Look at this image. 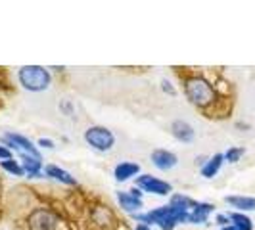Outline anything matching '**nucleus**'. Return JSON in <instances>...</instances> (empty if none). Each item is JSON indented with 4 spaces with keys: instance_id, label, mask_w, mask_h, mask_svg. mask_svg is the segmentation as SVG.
Segmentation results:
<instances>
[{
    "instance_id": "1a4fd4ad",
    "label": "nucleus",
    "mask_w": 255,
    "mask_h": 230,
    "mask_svg": "<svg viewBox=\"0 0 255 230\" xmlns=\"http://www.w3.org/2000/svg\"><path fill=\"white\" fill-rule=\"evenodd\" d=\"M213 211H215V205L209 204V202H194L186 223H190V225H205Z\"/></svg>"
},
{
    "instance_id": "ddd939ff",
    "label": "nucleus",
    "mask_w": 255,
    "mask_h": 230,
    "mask_svg": "<svg viewBox=\"0 0 255 230\" xmlns=\"http://www.w3.org/2000/svg\"><path fill=\"white\" fill-rule=\"evenodd\" d=\"M225 204H229L232 207V211L238 213H248V211H255V198L254 196H225Z\"/></svg>"
},
{
    "instance_id": "423d86ee",
    "label": "nucleus",
    "mask_w": 255,
    "mask_h": 230,
    "mask_svg": "<svg viewBox=\"0 0 255 230\" xmlns=\"http://www.w3.org/2000/svg\"><path fill=\"white\" fill-rule=\"evenodd\" d=\"M136 188H140L144 194H152L159 198H171L173 196V184L163 179H157L148 173H140L136 177Z\"/></svg>"
},
{
    "instance_id": "f8f14e48",
    "label": "nucleus",
    "mask_w": 255,
    "mask_h": 230,
    "mask_svg": "<svg viewBox=\"0 0 255 230\" xmlns=\"http://www.w3.org/2000/svg\"><path fill=\"white\" fill-rule=\"evenodd\" d=\"M44 175L48 177V179L56 180V182H60V184H65V186H77V179L69 173V171H65L62 169L60 165H54V163H48V165H44Z\"/></svg>"
},
{
    "instance_id": "f257e3e1",
    "label": "nucleus",
    "mask_w": 255,
    "mask_h": 230,
    "mask_svg": "<svg viewBox=\"0 0 255 230\" xmlns=\"http://www.w3.org/2000/svg\"><path fill=\"white\" fill-rule=\"evenodd\" d=\"M182 92L186 96V100L198 108V110H209L211 106L219 102L217 89L213 87V83L204 75H190L182 81Z\"/></svg>"
},
{
    "instance_id": "20e7f679",
    "label": "nucleus",
    "mask_w": 255,
    "mask_h": 230,
    "mask_svg": "<svg viewBox=\"0 0 255 230\" xmlns=\"http://www.w3.org/2000/svg\"><path fill=\"white\" fill-rule=\"evenodd\" d=\"M2 144H4L6 148H10L12 152L17 153L19 159H21V157H37V159H42L37 144L33 140H29L23 134H19V132H6V134L2 136Z\"/></svg>"
},
{
    "instance_id": "4468645a",
    "label": "nucleus",
    "mask_w": 255,
    "mask_h": 230,
    "mask_svg": "<svg viewBox=\"0 0 255 230\" xmlns=\"http://www.w3.org/2000/svg\"><path fill=\"white\" fill-rule=\"evenodd\" d=\"M223 165H225V155L223 153H213V155L207 157V161L204 165L200 167V173H202L204 179H213V177L219 175Z\"/></svg>"
},
{
    "instance_id": "aec40b11",
    "label": "nucleus",
    "mask_w": 255,
    "mask_h": 230,
    "mask_svg": "<svg viewBox=\"0 0 255 230\" xmlns=\"http://www.w3.org/2000/svg\"><path fill=\"white\" fill-rule=\"evenodd\" d=\"M37 146L38 148H42V150H54V140L52 138H38L37 140Z\"/></svg>"
},
{
    "instance_id": "39448f33",
    "label": "nucleus",
    "mask_w": 255,
    "mask_h": 230,
    "mask_svg": "<svg viewBox=\"0 0 255 230\" xmlns=\"http://www.w3.org/2000/svg\"><path fill=\"white\" fill-rule=\"evenodd\" d=\"M60 217L48 207H35L27 215V229L29 230H58Z\"/></svg>"
},
{
    "instance_id": "6ab92c4d",
    "label": "nucleus",
    "mask_w": 255,
    "mask_h": 230,
    "mask_svg": "<svg viewBox=\"0 0 255 230\" xmlns=\"http://www.w3.org/2000/svg\"><path fill=\"white\" fill-rule=\"evenodd\" d=\"M215 223L219 225V229H223V227H229V225H230L229 213H219V215H215Z\"/></svg>"
},
{
    "instance_id": "9d476101",
    "label": "nucleus",
    "mask_w": 255,
    "mask_h": 230,
    "mask_svg": "<svg viewBox=\"0 0 255 230\" xmlns=\"http://www.w3.org/2000/svg\"><path fill=\"white\" fill-rule=\"evenodd\" d=\"M169 130H171L173 138L182 142V144H190V142H194V138H196L194 127H192L188 121H184V119H175V121L171 123Z\"/></svg>"
},
{
    "instance_id": "6e6552de",
    "label": "nucleus",
    "mask_w": 255,
    "mask_h": 230,
    "mask_svg": "<svg viewBox=\"0 0 255 230\" xmlns=\"http://www.w3.org/2000/svg\"><path fill=\"white\" fill-rule=\"evenodd\" d=\"M115 198H117V204L119 207L128 213V215H138L142 213V207H144V200L140 198H136L134 194H130V190H121L115 194Z\"/></svg>"
},
{
    "instance_id": "a211bd4d",
    "label": "nucleus",
    "mask_w": 255,
    "mask_h": 230,
    "mask_svg": "<svg viewBox=\"0 0 255 230\" xmlns=\"http://www.w3.org/2000/svg\"><path fill=\"white\" fill-rule=\"evenodd\" d=\"M244 153H246V148H242V146H230L229 150L223 153L225 163H238L244 157Z\"/></svg>"
},
{
    "instance_id": "7ed1b4c3",
    "label": "nucleus",
    "mask_w": 255,
    "mask_h": 230,
    "mask_svg": "<svg viewBox=\"0 0 255 230\" xmlns=\"http://www.w3.org/2000/svg\"><path fill=\"white\" fill-rule=\"evenodd\" d=\"M83 138L87 142V146H90L94 152L98 153H108L114 150L115 146V134L104 125H90Z\"/></svg>"
},
{
    "instance_id": "2eb2a0df",
    "label": "nucleus",
    "mask_w": 255,
    "mask_h": 230,
    "mask_svg": "<svg viewBox=\"0 0 255 230\" xmlns=\"http://www.w3.org/2000/svg\"><path fill=\"white\" fill-rule=\"evenodd\" d=\"M19 161L23 165L25 177H29V179H40V177H44V163H42V159H37V157H21Z\"/></svg>"
},
{
    "instance_id": "dca6fc26",
    "label": "nucleus",
    "mask_w": 255,
    "mask_h": 230,
    "mask_svg": "<svg viewBox=\"0 0 255 230\" xmlns=\"http://www.w3.org/2000/svg\"><path fill=\"white\" fill-rule=\"evenodd\" d=\"M230 225H234L240 230H254V221L248 217L246 213H238V211H230L229 213Z\"/></svg>"
},
{
    "instance_id": "4be33fe9",
    "label": "nucleus",
    "mask_w": 255,
    "mask_h": 230,
    "mask_svg": "<svg viewBox=\"0 0 255 230\" xmlns=\"http://www.w3.org/2000/svg\"><path fill=\"white\" fill-rule=\"evenodd\" d=\"M161 90H163L165 94H169V96H177V90L173 89V85H171L167 79H163V81H161Z\"/></svg>"
},
{
    "instance_id": "9b49d317",
    "label": "nucleus",
    "mask_w": 255,
    "mask_h": 230,
    "mask_svg": "<svg viewBox=\"0 0 255 230\" xmlns=\"http://www.w3.org/2000/svg\"><path fill=\"white\" fill-rule=\"evenodd\" d=\"M138 175H140V165L134 161H121L114 167V179L121 184L130 179H136Z\"/></svg>"
},
{
    "instance_id": "412c9836",
    "label": "nucleus",
    "mask_w": 255,
    "mask_h": 230,
    "mask_svg": "<svg viewBox=\"0 0 255 230\" xmlns=\"http://www.w3.org/2000/svg\"><path fill=\"white\" fill-rule=\"evenodd\" d=\"M13 152L10 148H6L4 144H0V161H6V159H12Z\"/></svg>"
},
{
    "instance_id": "f3484780",
    "label": "nucleus",
    "mask_w": 255,
    "mask_h": 230,
    "mask_svg": "<svg viewBox=\"0 0 255 230\" xmlns=\"http://www.w3.org/2000/svg\"><path fill=\"white\" fill-rule=\"evenodd\" d=\"M0 167L4 173L12 175V177H25V171H23V165L19 159H6V161H0Z\"/></svg>"
},
{
    "instance_id": "b1692460",
    "label": "nucleus",
    "mask_w": 255,
    "mask_h": 230,
    "mask_svg": "<svg viewBox=\"0 0 255 230\" xmlns=\"http://www.w3.org/2000/svg\"><path fill=\"white\" fill-rule=\"evenodd\" d=\"M219 230H240V229H236L234 225H229V227H223V229H219Z\"/></svg>"
},
{
    "instance_id": "0eeeda50",
    "label": "nucleus",
    "mask_w": 255,
    "mask_h": 230,
    "mask_svg": "<svg viewBox=\"0 0 255 230\" xmlns=\"http://www.w3.org/2000/svg\"><path fill=\"white\" fill-rule=\"evenodd\" d=\"M150 159H152V165L157 169V171H171V169H175V167L179 165V155L175 152H171V150H167V148H157V150H153L152 155H150Z\"/></svg>"
},
{
    "instance_id": "5701e85b",
    "label": "nucleus",
    "mask_w": 255,
    "mask_h": 230,
    "mask_svg": "<svg viewBox=\"0 0 255 230\" xmlns=\"http://www.w3.org/2000/svg\"><path fill=\"white\" fill-rule=\"evenodd\" d=\"M134 230H153V227H148V225H144V223H136Z\"/></svg>"
},
{
    "instance_id": "f03ea898",
    "label": "nucleus",
    "mask_w": 255,
    "mask_h": 230,
    "mask_svg": "<svg viewBox=\"0 0 255 230\" xmlns=\"http://www.w3.org/2000/svg\"><path fill=\"white\" fill-rule=\"evenodd\" d=\"M17 83L27 92H44L52 87V73L42 65H23L17 69Z\"/></svg>"
}]
</instances>
